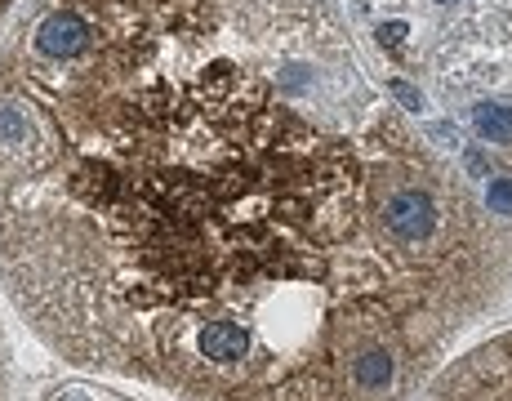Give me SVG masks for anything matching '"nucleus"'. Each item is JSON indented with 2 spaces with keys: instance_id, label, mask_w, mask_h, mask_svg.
Segmentation results:
<instances>
[{
  "instance_id": "f257e3e1",
  "label": "nucleus",
  "mask_w": 512,
  "mask_h": 401,
  "mask_svg": "<svg viewBox=\"0 0 512 401\" xmlns=\"http://www.w3.org/2000/svg\"><path fill=\"white\" fill-rule=\"evenodd\" d=\"M481 254L326 0H45L0 50V290L67 366L415 401Z\"/></svg>"
},
{
  "instance_id": "f03ea898",
  "label": "nucleus",
  "mask_w": 512,
  "mask_h": 401,
  "mask_svg": "<svg viewBox=\"0 0 512 401\" xmlns=\"http://www.w3.org/2000/svg\"><path fill=\"white\" fill-rule=\"evenodd\" d=\"M441 94H455L481 143L512 161V0H477L437 54Z\"/></svg>"
},
{
  "instance_id": "7ed1b4c3",
  "label": "nucleus",
  "mask_w": 512,
  "mask_h": 401,
  "mask_svg": "<svg viewBox=\"0 0 512 401\" xmlns=\"http://www.w3.org/2000/svg\"><path fill=\"white\" fill-rule=\"evenodd\" d=\"M423 393V401H512V335L490 339L464 361L437 370Z\"/></svg>"
},
{
  "instance_id": "20e7f679",
  "label": "nucleus",
  "mask_w": 512,
  "mask_h": 401,
  "mask_svg": "<svg viewBox=\"0 0 512 401\" xmlns=\"http://www.w3.org/2000/svg\"><path fill=\"white\" fill-rule=\"evenodd\" d=\"M486 205L495 214H512V179H495L486 188Z\"/></svg>"
},
{
  "instance_id": "39448f33",
  "label": "nucleus",
  "mask_w": 512,
  "mask_h": 401,
  "mask_svg": "<svg viewBox=\"0 0 512 401\" xmlns=\"http://www.w3.org/2000/svg\"><path fill=\"white\" fill-rule=\"evenodd\" d=\"M388 94H392V99H397L401 107H406V112H419V107H423V99H419L415 90H410L406 81H392V85H388Z\"/></svg>"
},
{
  "instance_id": "423d86ee",
  "label": "nucleus",
  "mask_w": 512,
  "mask_h": 401,
  "mask_svg": "<svg viewBox=\"0 0 512 401\" xmlns=\"http://www.w3.org/2000/svg\"><path fill=\"white\" fill-rule=\"evenodd\" d=\"M0 401H9V339L0 326Z\"/></svg>"
},
{
  "instance_id": "0eeeda50",
  "label": "nucleus",
  "mask_w": 512,
  "mask_h": 401,
  "mask_svg": "<svg viewBox=\"0 0 512 401\" xmlns=\"http://www.w3.org/2000/svg\"><path fill=\"white\" fill-rule=\"evenodd\" d=\"M379 36H383V45H401L406 27H401V23H383V27H379Z\"/></svg>"
}]
</instances>
